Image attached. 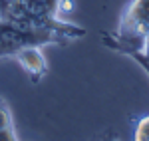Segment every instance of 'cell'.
<instances>
[{
  "instance_id": "6da1fadb",
  "label": "cell",
  "mask_w": 149,
  "mask_h": 141,
  "mask_svg": "<svg viewBox=\"0 0 149 141\" xmlns=\"http://www.w3.org/2000/svg\"><path fill=\"white\" fill-rule=\"evenodd\" d=\"M62 0H0V18L22 28L48 30L60 34L66 42H76L86 36L81 26L60 18Z\"/></svg>"
},
{
  "instance_id": "7a4b0ae2",
  "label": "cell",
  "mask_w": 149,
  "mask_h": 141,
  "mask_svg": "<svg viewBox=\"0 0 149 141\" xmlns=\"http://www.w3.org/2000/svg\"><path fill=\"white\" fill-rule=\"evenodd\" d=\"M102 42L117 54L143 52L149 58V0H131L123 10L117 30L103 32Z\"/></svg>"
},
{
  "instance_id": "3957f363",
  "label": "cell",
  "mask_w": 149,
  "mask_h": 141,
  "mask_svg": "<svg viewBox=\"0 0 149 141\" xmlns=\"http://www.w3.org/2000/svg\"><path fill=\"white\" fill-rule=\"evenodd\" d=\"M12 58L20 64V68L26 72V76L30 78L32 83L42 82V78L48 74V62L42 54L40 46H26L20 48Z\"/></svg>"
},
{
  "instance_id": "277c9868",
  "label": "cell",
  "mask_w": 149,
  "mask_h": 141,
  "mask_svg": "<svg viewBox=\"0 0 149 141\" xmlns=\"http://www.w3.org/2000/svg\"><path fill=\"white\" fill-rule=\"evenodd\" d=\"M18 133L14 129L12 113L8 109V103L0 97V141H16Z\"/></svg>"
},
{
  "instance_id": "5b68a950",
  "label": "cell",
  "mask_w": 149,
  "mask_h": 141,
  "mask_svg": "<svg viewBox=\"0 0 149 141\" xmlns=\"http://www.w3.org/2000/svg\"><path fill=\"white\" fill-rule=\"evenodd\" d=\"M133 139L135 141H149V115L141 117L135 125V131H133Z\"/></svg>"
},
{
  "instance_id": "8992f818",
  "label": "cell",
  "mask_w": 149,
  "mask_h": 141,
  "mask_svg": "<svg viewBox=\"0 0 149 141\" xmlns=\"http://www.w3.org/2000/svg\"><path fill=\"white\" fill-rule=\"evenodd\" d=\"M125 56H127V58H131V60H133V62H135V64L139 66V68H141V70H143V72H145V74L149 76V58L145 56V54H143V52H137V50H133V52H127Z\"/></svg>"
}]
</instances>
